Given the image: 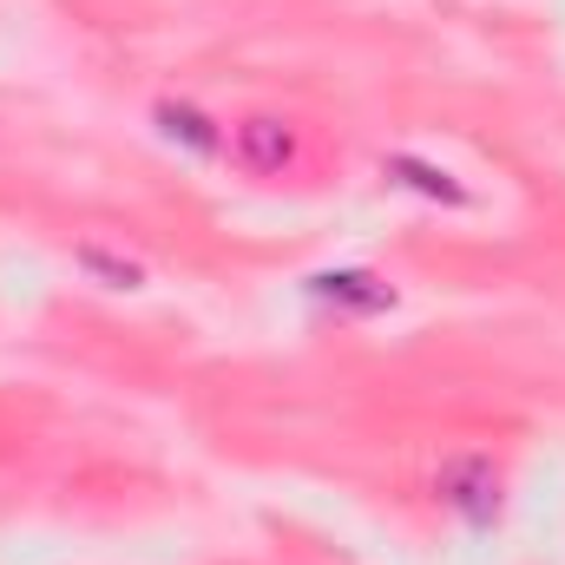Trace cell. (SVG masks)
<instances>
[{
  "label": "cell",
  "mask_w": 565,
  "mask_h": 565,
  "mask_svg": "<svg viewBox=\"0 0 565 565\" xmlns=\"http://www.w3.org/2000/svg\"><path fill=\"white\" fill-rule=\"evenodd\" d=\"M434 493H440V507H454L467 526H493V520H500V473H493V460H480V454L447 460L440 480H434Z\"/></svg>",
  "instance_id": "1"
},
{
  "label": "cell",
  "mask_w": 565,
  "mask_h": 565,
  "mask_svg": "<svg viewBox=\"0 0 565 565\" xmlns=\"http://www.w3.org/2000/svg\"><path fill=\"white\" fill-rule=\"evenodd\" d=\"M309 296L329 302V309H349V316L395 309V282H382L375 270H322V277H309Z\"/></svg>",
  "instance_id": "2"
},
{
  "label": "cell",
  "mask_w": 565,
  "mask_h": 565,
  "mask_svg": "<svg viewBox=\"0 0 565 565\" xmlns=\"http://www.w3.org/2000/svg\"><path fill=\"white\" fill-rule=\"evenodd\" d=\"M237 164H244V171H257V178L289 171V164H296V132H289L282 119H270V113L244 119V126H237Z\"/></svg>",
  "instance_id": "3"
},
{
  "label": "cell",
  "mask_w": 565,
  "mask_h": 565,
  "mask_svg": "<svg viewBox=\"0 0 565 565\" xmlns=\"http://www.w3.org/2000/svg\"><path fill=\"white\" fill-rule=\"evenodd\" d=\"M382 178L388 184H402V191H415V198H434V204H473L467 198V184L447 171V164H427V158H415V151H395V158H382Z\"/></svg>",
  "instance_id": "4"
},
{
  "label": "cell",
  "mask_w": 565,
  "mask_h": 565,
  "mask_svg": "<svg viewBox=\"0 0 565 565\" xmlns=\"http://www.w3.org/2000/svg\"><path fill=\"white\" fill-rule=\"evenodd\" d=\"M151 126H158V132H164L171 145L198 151V158H211V151L224 145L217 119H204V113H198V106H184V99H158V106H151Z\"/></svg>",
  "instance_id": "5"
},
{
  "label": "cell",
  "mask_w": 565,
  "mask_h": 565,
  "mask_svg": "<svg viewBox=\"0 0 565 565\" xmlns=\"http://www.w3.org/2000/svg\"><path fill=\"white\" fill-rule=\"evenodd\" d=\"M79 270H93V277H106L113 289H139L145 270L132 257H113V250H99V244H79Z\"/></svg>",
  "instance_id": "6"
}]
</instances>
